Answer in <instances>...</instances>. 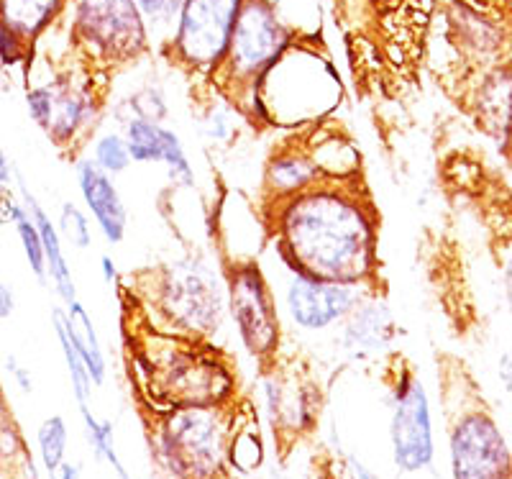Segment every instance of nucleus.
Masks as SVG:
<instances>
[{
	"label": "nucleus",
	"mask_w": 512,
	"mask_h": 479,
	"mask_svg": "<svg viewBox=\"0 0 512 479\" xmlns=\"http://www.w3.org/2000/svg\"><path fill=\"white\" fill-rule=\"evenodd\" d=\"M451 479H512V454L484 405H461L448 423Z\"/></svg>",
	"instance_id": "nucleus-13"
},
{
	"label": "nucleus",
	"mask_w": 512,
	"mask_h": 479,
	"mask_svg": "<svg viewBox=\"0 0 512 479\" xmlns=\"http://www.w3.org/2000/svg\"><path fill=\"white\" fill-rule=\"evenodd\" d=\"M18 185V193H21V203L26 205V211L29 216L34 218L36 228H39V236H41V244H44V257H47V277L52 282L54 293L57 298L62 300V305H70L75 303L77 298V285H75V275H72V267H70V259L64 254V241L57 231V223L52 221V216L47 213V208L39 203L34 193L29 190L26 185L24 175H18L16 172V180Z\"/></svg>",
	"instance_id": "nucleus-18"
},
{
	"label": "nucleus",
	"mask_w": 512,
	"mask_h": 479,
	"mask_svg": "<svg viewBox=\"0 0 512 479\" xmlns=\"http://www.w3.org/2000/svg\"><path fill=\"white\" fill-rule=\"evenodd\" d=\"M267 108L272 131L297 134L336 118L344 103V82L326 54L295 41L251 85Z\"/></svg>",
	"instance_id": "nucleus-4"
},
{
	"label": "nucleus",
	"mask_w": 512,
	"mask_h": 479,
	"mask_svg": "<svg viewBox=\"0 0 512 479\" xmlns=\"http://www.w3.org/2000/svg\"><path fill=\"white\" fill-rule=\"evenodd\" d=\"M448 29L456 49L469 59H487L500 49V31L477 8L456 0L448 11Z\"/></svg>",
	"instance_id": "nucleus-22"
},
{
	"label": "nucleus",
	"mask_w": 512,
	"mask_h": 479,
	"mask_svg": "<svg viewBox=\"0 0 512 479\" xmlns=\"http://www.w3.org/2000/svg\"><path fill=\"white\" fill-rule=\"evenodd\" d=\"M305 152L313 159L323 182H359L364 180V157L354 136L346 134L336 118L297 131Z\"/></svg>",
	"instance_id": "nucleus-17"
},
{
	"label": "nucleus",
	"mask_w": 512,
	"mask_h": 479,
	"mask_svg": "<svg viewBox=\"0 0 512 479\" xmlns=\"http://www.w3.org/2000/svg\"><path fill=\"white\" fill-rule=\"evenodd\" d=\"M6 369H8V374H11L13 385L24 392V395H31V392H34V374H31V369L26 367V364L21 362L16 354H8Z\"/></svg>",
	"instance_id": "nucleus-35"
},
{
	"label": "nucleus",
	"mask_w": 512,
	"mask_h": 479,
	"mask_svg": "<svg viewBox=\"0 0 512 479\" xmlns=\"http://www.w3.org/2000/svg\"><path fill=\"white\" fill-rule=\"evenodd\" d=\"M0 479H6V477H0Z\"/></svg>",
	"instance_id": "nucleus-43"
},
{
	"label": "nucleus",
	"mask_w": 512,
	"mask_h": 479,
	"mask_svg": "<svg viewBox=\"0 0 512 479\" xmlns=\"http://www.w3.org/2000/svg\"><path fill=\"white\" fill-rule=\"evenodd\" d=\"M13 313H16V290L8 282H0V321H8Z\"/></svg>",
	"instance_id": "nucleus-36"
},
{
	"label": "nucleus",
	"mask_w": 512,
	"mask_h": 479,
	"mask_svg": "<svg viewBox=\"0 0 512 479\" xmlns=\"http://www.w3.org/2000/svg\"><path fill=\"white\" fill-rule=\"evenodd\" d=\"M146 479H154V477H146Z\"/></svg>",
	"instance_id": "nucleus-42"
},
{
	"label": "nucleus",
	"mask_w": 512,
	"mask_h": 479,
	"mask_svg": "<svg viewBox=\"0 0 512 479\" xmlns=\"http://www.w3.org/2000/svg\"><path fill=\"white\" fill-rule=\"evenodd\" d=\"M128 290L136 293L146 308V326L154 331L218 344V336L228 323L223 264L200 249L144 269Z\"/></svg>",
	"instance_id": "nucleus-3"
},
{
	"label": "nucleus",
	"mask_w": 512,
	"mask_h": 479,
	"mask_svg": "<svg viewBox=\"0 0 512 479\" xmlns=\"http://www.w3.org/2000/svg\"><path fill=\"white\" fill-rule=\"evenodd\" d=\"M123 136H126L128 152L134 164H162L164 147L172 134L167 123H154L146 118H131L123 123Z\"/></svg>",
	"instance_id": "nucleus-26"
},
{
	"label": "nucleus",
	"mask_w": 512,
	"mask_h": 479,
	"mask_svg": "<svg viewBox=\"0 0 512 479\" xmlns=\"http://www.w3.org/2000/svg\"><path fill=\"white\" fill-rule=\"evenodd\" d=\"M500 377H502V385L507 387V392H512V351L505 354L500 362Z\"/></svg>",
	"instance_id": "nucleus-40"
},
{
	"label": "nucleus",
	"mask_w": 512,
	"mask_h": 479,
	"mask_svg": "<svg viewBox=\"0 0 512 479\" xmlns=\"http://www.w3.org/2000/svg\"><path fill=\"white\" fill-rule=\"evenodd\" d=\"M70 164L75 170V182L82 195V203H85V211L93 218L100 236L111 246H118L126 239L128 218L131 216H128L126 200H123L116 180L105 175L85 152L70 157Z\"/></svg>",
	"instance_id": "nucleus-15"
},
{
	"label": "nucleus",
	"mask_w": 512,
	"mask_h": 479,
	"mask_svg": "<svg viewBox=\"0 0 512 479\" xmlns=\"http://www.w3.org/2000/svg\"><path fill=\"white\" fill-rule=\"evenodd\" d=\"M70 449V426L64 421V415H49L36 428V451L44 474L57 472L59 464L67 459Z\"/></svg>",
	"instance_id": "nucleus-30"
},
{
	"label": "nucleus",
	"mask_w": 512,
	"mask_h": 479,
	"mask_svg": "<svg viewBox=\"0 0 512 479\" xmlns=\"http://www.w3.org/2000/svg\"><path fill=\"white\" fill-rule=\"evenodd\" d=\"M262 211L269 226L262 257L280 269L346 285H382V218L364 180L320 182Z\"/></svg>",
	"instance_id": "nucleus-1"
},
{
	"label": "nucleus",
	"mask_w": 512,
	"mask_h": 479,
	"mask_svg": "<svg viewBox=\"0 0 512 479\" xmlns=\"http://www.w3.org/2000/svg\"><path fill=\"white\" fill-rule=\"evenodd\" d=\"M67 11V0H0V29L11 31L31 49Z\"/></svg>",
	"instance_id": "nucleus-20"
},
{
	"label": "nucleus",
	"mask_w": 512,
	"mask_h": 479,
	"mask_svg": "<svg viewBox=\"0 0 512 479\" xmlns=\"http://www.w3.org/2000/svg\"><path fill=\"white\" fill-rule=\"evenodd\" d=\"M244 0H185L162 52L177 70L213 80L226 62Z\"/></svg>",
	"instance_id": "nucleus-11"
},
{
	"label": "nucleus",
	"mask_w": 512,
	"mask_h": 479,
	"mask_svg": "<svg viewBox=\"0 0 512 479\" xmlns=\"http://www.w3.org/2000/svg\"><path fill=\"white\" fill-rule=\"evenodd\" d=\"M98 267H100V275H103V282L105 285H111V287H121V272H118V267H116V262H113L111 257H100V262H98Z\"/></svg>",
	"instance_id": "nucleus-37"
},
{
	"label": "nucleus",
	"mask_w": 512,
	"mask_h": 479,
	"mask_svg": "<svg viewBox=\"0 0 512 479\" xmlns=\"http://www.w3.org/2000/svg\"><path fill=\"white\" fill-rule=\"evenodd\" d=\"M320 172L315 170L313 159L305 152L303 141L297 134L282 136L264 159L262 182H259V203L274 205L287 198L305 193L310 187L320 185Z\"/></svg>",
	"instance_id": "nucleus-16"
},
{
	"label": "nucleus",
	"mask_w": 512,
	"mask_h": 479,
	"mask_svg": "<svg viewBox=\"0 0 512 479\" xmlns=\"http://www.w3.org/2000/svg\"><path fill=\"white\" fill-rule=\"evenodd\" d=\"M233 405L172 408L146 415V441L159 472L167 479L226 477Z\"/></svg>",
	"instance_id": "nucleus-5"
},
{
	"label": "nucleus",
	"mask_w": 512,
	"mask_h": 479,
	"mask_svg": "<svg viewBox=\"0 0 512 479\" xmlns=\"http://www.w3.org/2000/svg\"><path fill=\"white\" fill-rule=\"evenodd\" d=\"M70 39L95 70H116L149 54L152 39L136 0H75Z\"/></svg>",
	"instance_id": "nucleus-8"
},
{
	"label": "nucleus",
	"mask_w": 512,
	"mask_h": 479,
	"mask_svg": "<svg viewBox=\"0 0 512 479\" xmlns=\"http://www.w3.org/2000/svg\"><path fill=\"white\" fill-rule=\"evenodd\" d=\"M13 180H16V170H13L11 159H8L6 147H3V134H0V185L11 187Z\"/></svg>",
	"instance_id": "nucleus-38"
},
{
	"label": "nucleus",
	"mask_w": 512,
	"mask_h": 479,
	"mask_svg": "<svg viewBox=\"0 0 512 479\" xmlns=\"http://www.w3.org/2000/svg\"><path fill=\"white\" fill-rule=\"evenodd\" d=\"M139 11L144 13V21L149 26V34L157 31L159 44L169 41L172 36V29H175V21L180 16V8L185 6V0H136Z\"/></svg>",
	"instance_id": "nucleus-32"
},
{
	"label": "nucleus",
	"mask_w": 512,
	"mask_h": 479,
	"mask_svg": "<svg viewBox=\"0 0 512 479\" xmlns=\"http://www.w3.org/2000/svg\"><path fill=\"white\" fill-rule=\"evenodd\" d=\"M8 223L16 228L18 244H21V249H24V257L31 269V275L39 280V285H49L47 257H44V244H41L39 228H36L34 218L29 216V211H26V205L21 203V198L11 200V208H8Z\"/></svg>",
	"instance_id": "nucleus-28"
},
{
	"label": "nucleus",
	"mask_w": 512,
	"mask_h": 479,
	"mask_svg": "<svg viewBox=\"0 0 512 479\" xmlns=\"http://www.w3.org/2000/svg\"><path fill=\"white\" fill-rule=\"evenodd\" d=\"M259 400L274 441L282 449L310 439L326 408V390L308 362L280 351V357L259 367Z\"/></svg>",
	"instance_id": "nucleus-6"
},
{
	"label": "nucleus",
	"mask_w": 512,
	"mask_h": 479,
	"mask_svg": "<svg viewBox=\"0 0 512 479\" xmlns=\"http://www.w3.org/2000/svg\"><path fill=\"white\" fill-rule=\"evenodd\" d=\"M387 382V439L392 467L400 474L428 472L436 462V428L428 390L415 367L402 357H390Z\"/></svg>",
	"instance_id": "nucleus-9"
},
{
	"label": "nucleus",
	"mask_w": 512,
	"mask_h": 479,
	"mask_svg": "<svg viewBox=\"0 0 512 479\" xmlns=\"http://www.w3.org/2000/svg\"><path fill=\"white\" fill-rule=\"evenodd\" d=\"M210 85H213V82H210ZM241 126H249V123L244 121V116H241V111L236 108V103L213 85V95L198 108L200 139H203L213 152H226V149H231L233 144L239 141Z\"/></svg>",
	"instance_id": "nucleus-23"
},
{
	"label": "nucleus",
	"mask_w": 512,
	"mask_h": 479,
	"mask_svg": "<svg viewBox=\"0 0 512 479\" xmlns=\"http://www.w3.org/2000/svg\"><path fill=\"white\" fill-rule=\"evenodd\" d=\"M267 446H264L262 428L256 421V413L249 403L233 405L231 439H228L226 464L231 474H254L264 467Z\"/></svg>",
	"instance_id": "nucleus-21"
},
{
	"label": "nucleus",
	"mask_w": 512,
	"mask_h": 479,
	"mask_svg": "<svg viewBox=\"0 0 512 479\" xmlns=\"http://www.w3.org/2000/svg\"><path fill=\"white\" fill-rule=\"evenodd\" d=\"M80 418H82V431H85V439H88L90 451H93L95 462H103L113 469L116 479H134L128 467L123 464L121 454H118L116 446V426L108 418H98L95 410L90 405H80Z\"/></svg>",
	"instance_id": "nucleus-25"
},
{
	"label": "nucleus",
	"mask_w": 512,
	"mask_h": 479,
	"mask_svg": "<svg viewBox=\"0 0 512 479\" xmlns=\"http://www.w3.org/2000/svg\"><path fill=\"white\" fill-rule=\"evenodd\" d=\"M328 479H382L364 459H359L351 451L336 454L331 462V472L326 474Z\"/></svg>",
	"instance_id": "nucleus-33"
},
{
	"label": "nucleus",
	"mask_w": 512,
	"mask_h": 479,
	"mask_svg": "<svg viewBox=\"0 0 512 479\" xmlns=\"http://www.w3.org/2000/svg\"><path fill=\"white\" fill-rule=\"evenodd\" d=\"M505 290H507V303H510V308H512V257H510V262H507V269H505Z\"/></svg>",
	"instance_id": "nucleus-41"
},
{
	"label": "nucleus",
	"mask_w": 512,
	"mask_h": 479,
	"mask_svg": "<svg viewBox=\"0 0 512 479\" xmlns=\"http://www.w3.org/2000/svg\"><path fill=\"white\" fill-rule=\"evenodd\" d=\"M131 382L146 415L172 408H208L239 400V380L226 351L144 326L128 354Z\"/></svg>",
	"instance_id": "nucleus-2"
},
{
	"label": "nucleus",
	"mask_w": 512,
	"mask_h": 479,
	"mask_svg": "<svg viewBox=\"0 0 512 479\" xmlns=\"http://www.w3.org/2000/svg\"><path fill=\"white\" fill-rule=\"evenodd\" d=\"M52 328L57 333L59 349H62L64 367H67V374H70V385L72 395L77 400V408L80 405H90V398H93V380H90V372L82 362L80 351L72 344L70 333H67V316H64V305H54L52 308Z\"/></svg>",
	"instance_id": "nucleus-27"
},
{
	"label": "nucleus",
	"mask_w": 512,
	"mask_h": 479,
	"mask_svg": "<svg viewBox=\"0 0 512 479\" xmlns=\"http://www.w3.org/2000/svg\"><path fill=\"white\" fill-rule=\"evenodd\" d=\"M282 277L285 280L277 298L282 321L300 333L336 331L361 300L377 290H384V285H346V282L292 275L285 269H282Z\"/></svg>",
	"instance_id": "nucleus-12"
},
{
	"label": "nucleus",
	"mask_w": 512,
	"mask_h": 479,
	"mask_svg": "<svg viewBox=\"0 0 512 479\" xmlns=\"http://www.w3.org/2000/svg\"><path fill=\"white\" fill-rule=\"evenodd\" d=\"M85 154L98 164L105 175H111V177L123 175V172L131 170V164H134L131 152H128L126 136H123L121 129L98 131V134L90 139Z\"/></svg>",
	"instance_id": "nucleus-29"
},
{
	"label": "nucleus",
	"mask_w": 512,
	"mask_h": 479,
	"mask_svg": "<svg viewBox=\"0 0 512 479\" xmlns=\"http://www.w3.org/2000/svg\"><path fill=\"white\" fill-rule=\"evenodd\" d=\"M472 111L479 129L507 152L512 144V67H497L479 82Z\"/></svg>",
	"instance_id": "nucleus-19"
},
{
	"label": "nucleus",
	"mask_w": 512,
	"mask_h": 479,
	"mask_svg": "<svg viewBox=\"0 0 512 479\" xmlns=\"http://www.w3.org/2000/svg\"><path fill=\"white\" fill-rule=\"evenodd\" d=\"M31 52H34V49H31L26 41H21L16 34H11V31L0 29V65L3 67L26 65Z\"/></svg>",
	"instance_id": "nucleus-34"
},
{
	"label": "nucleus",
	"mask_w": 512,
	"mask_h": 479,
	"mask_svg": "<svg viewBox=\"0 0 512 479\" xmlns=\"http://www.w3.org/2000/svg\"><path fill=\"white\" fill-rule=\"evenodd\" d=\"M297 41L295 31L287 26L280 8L272 0H244L226 62L213 77V85L231 100L254 85L269 67Z\"/></svg>",
	"instance_id": "nucleus-10"
},
{
	"label": "nucleus",
	"mask_w": 512,
	"mask_h": 479,
	"mask_svg": "<svg viewBox=\"0 0 512 479\" xmlns=\"http://www.w3.org/2000/svg\"><path fill=\"white\" fill-rule=\"evenodd\" d=\"M57 231L64 244L75 249V252H88L90 246H93V218L88 216L85 208H80L72 200H64L59 205Z\"/></svg>",
	"instance_id": "nucleus-31"
},
{
	"label": "nucleus",
	"mask_w": 512,
	"mask_h": 479,
	"mask_svg": "<svg viewBox=\"0 0 512 479\" xmlns=\"http://www.w3.org/2000/svg\"><path fill=\"white\" fill-rule=\"evenodd\" d=\"M64 316H67V333H70L72 344L77 346L82 362L88 367L90 380L95 387H103L108 380V359H105L100 333L90 318L88 308L82 300H75V303L64 305Z\"/></svg>",
	"instance_id": "nucleus-24"
},
{
	"label": "nucleus",
	"mask_w": 512,
	"mask_h": 479,
	"mask_svg": "<svg viewBox=\"0 0 512 479\" xmlns=\"http://www.w3.org/2000/svg\"><path fill=\"white\" fill-rule=\"evenodd\" d=\"M49 479H82V467L77 462H70V459H64L62 464H59L57 472L47 474Z\"/></svg>",
	"instance_id": "nucleus-39"
},
{
	"label": "nucleus",
	"mask_w": 512,
	"mask_h": 479,
	"mask_svg": "<svg viewBox=\"0 0 512 479\" xmlns=\"http://www.w3.org/2000/svg\"><path fill=\"white\" fill-rule=\"evenodd\" d=\"M400 336L384 290H377L361 300L351 316L333 331V349L349 364H374L390 357Z\"/></svg>",
	"instance_id": "nucleus-14"
},
{
	"label": "nucleus",
	"mask_w": 512,
	"mask_h": 479,
	"mask_svg": "<svg viewBox=\"0 0 512 479\" xmlns=\"http://www.w3.org/2000/svg\"><path fill=\"white\" fill-rule=\"evenodd\" d=\"M228 295V323H231L241 349L264 367L280 357L285 341L277 290L262 259L223 264Z\"/></svg>",
	"instance_id": "nucleus-7"
}]
</instances>
